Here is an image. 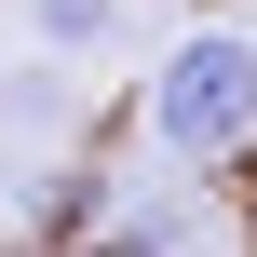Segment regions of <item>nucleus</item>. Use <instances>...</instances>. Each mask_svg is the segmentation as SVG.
Wrapping results in <instances>:
<instances>
[{"label": "nucleus", "mask_w": 257, "mask_h": 257, "mask_svg": "<svg viewBox=\"0 0 257 257\" xmlns=\"http://www.w3.org/2000/svg\"><path fill=\"white\" fill-rule=\"evenodd\" d=\"M149 136H163L176 163H230V149L257 136V41H244V27H190V41L163 54Z\"/></svg>", "instance_id": "nucleus-1"}, {"label": "nucleus", "mask_w": 257, "mask_h": 257, "mask_svg": "<svg viewBox=\"0 0 257 257\" xmlns=\"http://www.w3.org/2000/svg\"><path fill=\"white\" fill-rule=\"evenodd\" d=\"M27 14H41V41H68V54H81V41H108V27H122V0H27Z\"/></svg>", "instance_id": "nucleus-2"}, {"label": "nucleus", "mask_w": 257, "mask_h": 257, "mask_svg": "<svg viewBox=\"0 0 257 257\" xmlns=\"http://www.w3.org/2000/svg\"><path fill=\"white\" fill-rule=\"evenodd\" d=\"M81 257H163V217H136V230H108V244H81Z\"/></svg>", "instance_id": "nucleus-3"}]
</instances>
